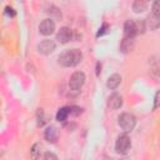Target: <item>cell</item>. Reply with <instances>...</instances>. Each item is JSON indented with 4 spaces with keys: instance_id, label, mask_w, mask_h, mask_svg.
<instances>
[{
    "instance_id": "obj_3",
    "label": "cell",
    "mask_w": 160,
    "mask_h": 160,
    "mask_svg": "<svg viewBox=\"0 0 160 160\" xmlns=\"http://www.w3.org/2000/svg\"><path fill=\"white\" fill-rule=\"evenodd\" d=\"M85 82V74L82 71H75L69 80V88L72 91H79Z\"/></svg>"
},
{
    "instance_id": "obj_4",
    "label": "cell",
    "mask_w": 160,
    "mask_h": 160,
    "mask_svg": "<svg viewBox=\"0 0 160 160\" xmlns=\"http://www.w3.org/2000/svg\"><path fill=\"white\" fill-rule=\"evenodd\" d=\"M131 148V140L126 134L119 135L115 142V150L119 154H126Z\"/></svg>"
},
{
    "instance_id": "obj_7",
    "label": "cell",
    "mask_w": 160,
    "mask_h": 160,
    "mask_svg": "<svg viewBox=\"0 0 160 160\" xmlns=\"http://www.w3.org/2000/svg\"><path fill=\"white\" fill-rule=\"evenodd\" d=\"M55 48H56L55 41L46 39V40H42V41L38 45V51L41 52V54H44V55H49V54H51V52L55 50Z\"/></svg>"
},
{
    "instance_id": "obj_6",
    "label": "cell",
    "mask_w": 160,
    "mask_h": 160,
    "mask_svg": "<svg viewBox=\"0 0 160 160\" xmlns=\"http://www.w3.org/2000/svg\"><path fill=\"white\" fill-rule=\"evenodd\" d=\"M54 30H55V22H54L51 19H45V20H42V21L40 22V25H39V31H40V34H42V35H45V36L51 35V34L54 32Z\"/></svg>"
},
{
    "instance_id": "obj_21",
    "label": "cell",
    "mask_w": 160,
    "mask_h": 160,
    "mask_svg": "<svg viewBox=\"0 0 160 160\" xmlns=\"http://www.w3.org/2000/svg\"><path fill=\"white\" fill-rule=\"evenodd\" d=\"M160 108V90L155 94V98H154V105H152V109H158Z\"/></svg>"
},
{
    "instance_id": "obj_5",
    "label": "cell",
    "mask_w": 160,
    "mask_h": 160,
    "mask_svg": "<svg viewBox=\"0 0 160 160\" xmlns=\"http://www.w3.org/2000/svg\"><path fill=\"white\" fill-rule=\"evenodd\" d=\"M138 32H139V30H138L136 22L134 20H126L125 24H124V35H125V38L134 39Z\"/></svg>"
},
{
    "instance_id": "obj_19",
    "label": "cell",
    "mask_w": 160,
    "mask_h": 160,
    "mask_svg": "<svg viewBox=\"0 0 160 160\" xmlns=\"http://www.w3.org/2000/svg\"><path fill=\"white\" fill-rule=\"evenodd\" d=\"M81 112H82V109H81L80 106H75V105L70 106V114H71V115H74V116H79Z\"/></svg>"
},
{
    "instance_id": "obj_2",
    "label": "cell",
    "mask_w": 160,
    "mask_h": 160,
    "mask_svg": "<svg viewBox=\"0 0 160 160\" xmlns=\"http://www.w3.org/2000/svg\"><path fill=\"white\" fill-rule=\"evenodd\" d=\"M118 124L119 126L125 131V132H129L131 131L135 125H136V119L132 114L130 112H122L119 118H118Z\"/></svg>"
},
{
    "instance_id": "obj_12",
    "label": "cell",
    "mask_w": 160,
    "mask_h": 160,
    "mask_svg": "<svg viewBox=\"0 0 160 160\" xmlns=\"http://www.w3.org/2000/svg\"><path fill=\"white\" fill-rule=\"evenodd\" d=\"M120 82H121V76L119 74H112L109 76L108 81H106V86H108V89L114 90L120 85Z\"/></svg>"
},
{
    "instance_id": "obj_20",
    "label": "cell",
    "mask_w": 160,
    "mask_h": 160,
    "mask_svg": "<svg viewBox=\"0 0 160 160\" xmlns=\"http://www.w3.org/2000/svg\"><path fill=\"white\" fill-rule=\"evenodd\" d=\"M152 14L160 16V0H156V1L152 4Z\"/></svg>"
},
{
    "instance_id": "obj_13",
    "label": "cell",
    "mask_w": 160,
    "mask_h": 160,
    "mask_svg": "<svg viewBox=\"0 0 160 160\" xmlns=\"http://www.w3.org/2000/svg\"><path fill=\"white\" fill-rule=\"evenodd\" d=\"M44 136H45V139H46L49 142H55V141L58 140V136H59L56 128H54V126H49V128L45 130Z\"/></svg>"
},
{
    "instance_id": "obj_25",
    "label": "cell",
    "mask_w": 160,
    "mask_h": 160,
    "mask_svg": "<svg viewBox=\"0 0 160 160\" xmlns=\"http://www.w3.org/2000/svg\"><path fill=\"white\" fill-rule=\"evenodd\" d=\"M119 160H130L129 158H122V159H119Z\"/></svg>"
},
{
    "instance_id": "obj_11",
    "label": "cell",
    "mask_w": 160,
    "mask_h": 160,
    "mask_svg": "<svg viewBox=\"0 0 160 160\" xmlns=\"http://www.w3.org/2000/svg\"><path fill=\"white\" fill-rule=\"evenodd\" d=\"M135 46V41L134 39H130V38H125L121 40V44H120V51L124 52V54H128L130 52Z\"/></svg>"
},
{
    "instance_id": "obj_1",
    "label": "cell",
    "mask_w": 160,
    "mask_h": 160,
    "mask_svg": "<svg viewBox=\"0 0 160 160\" xmlns=\"http://www.w3.org/2000/svg\"><path fill=\"white\" fill-rule=\"evenodd\" d=\"M58 60L60 65L65 68H72L82 60V52L79 49H69V50L62 51L59 55Z\"/></svg>"
},
{
    "instance_id": "obj_8",
    "label": "cell",
    "mask_w": 160,
    "mask_h": 160,
    "mask_svg": "<svg viewBox=\"0 0 160 160\" xmlns=\"http://www.w3.org/2000/svg\"><path fill=\"white\" fill-rule=\"evenodd\" d=\"M71 39H72V31H71L68 26L61 28V29L58 31V34H56V40H58L59 42H61V44H66V42H69Z\"/></svg>"
},
{
    "instance_id": "obj_23",
    "label": "cell",
    "mask_w": 160,
    "mask_h": 160,
    "mask_svg": "<svg viewBox=\"0 0 160 160\" xmlns=\"http://www.w3.org/2000/svg\"><path fill=\"white\" fill-rule=\"evenodd\" d=\"M5 14H6L8 16H10V18H14V16L16 15L15 10H14L11 6H6V8H5Z\"/></svg>"
},
{
    "instance_id": "obj_10",
    "label": "cell",
    "mask_w": 160,
    "mask_h": 160,
    "mask_svg": "<svg viewBox=\"0 0 160 160\" xmlns=\"http://www.w3.org/2000/svg\"><path fill=\"white\" fill-rule=\"evenodd\" d=\"M145 24H146V28H149L150 30H156L160 26V16L151 12L145 20Z\"/></svg>"
},
{
    "instance_id": "obj_17",
    "label": "cell",
    "mask_w": 160,
    "mask_h": 160,
    "mask_svg": "<svg viewBox=\"0 0 160 160\" xmlns=\"http://www.w3.org/2000/svg\"><path fill=\"white\" fill-rule=\"evenodd\" d=\"M45 119H46V118H45V115H44L42 109H39V111H38V125H39V126H44V124L46 122Z\"/></svg>"
},
{
    "instance_id": "obj_18",
    "label": "cell",
    "mask_w": 160,
    "mask_h": 160,
    "mask_svg": "<svg viewBox=\"0 0 160 160\" xmlns=\"http://www.w3.org/2000/svg\"><path fill=\"white\" fill-rule=\"evenodd\" d=\"M109 30H110V26H109V24L104 22V24H102V26L99 29V31H98L96 36H98V38H99V36H102V35H104V34H106Z\"/></svg>"
},
{
    "instance_id": "obj_24",
    "label": "cell",
    "mask_w": 160,
    "mask_h": 160,
    "mask_svg": "<svg viewBox=\"0 0 160 160\" xmlns=\"http://www.w3.org/2000/svg\"><path fill=\"white\" fill-rule=\"evenodd\" d=\"M100 69H101V65H100V62H98L96 64V75H100V71H101Z\"/></svg>"
},
{
    "instance_id": "obj_22",
    "label": "cell",
    "mask_w": 160,
    "mask_h": 160,
    "mask_svg": "<svg viewBox=\"0 0 160 160\" xmlns=\"http://www.w3.org/2000/svg\"><path fill=\"white\" fill-rule=\"evenodd\" d=\"M42 160H59V159H58V156H56L54 152L48 151V152H45V154H44Z\"/></svg>"
},
{
    "instance_id": "obj_14",
    "label": "cell",
    "mask_w": 160,
    "mask_h": 160,
    "mask_svg": "<svg viewBox=\"0 0 160 160\" xmlns=\"http://www.w3.org/2000/svg\"><path fill=\"white\" fill-rule=\"evenodd\" d=\"M41 151H42V145L40 142H35L31 149H30V156L32 160H39L41 156Z\"/></svg>"
},
{
    "instance_id": "obj_9",
    "label": "cell",
    "mask_w": 160,
    "mask_h": 160,
    "mask_svg": "<svg viewBox=\"0 0 160 160\" xmlns=\"http://www.w3.org/2000/svg\"><path fill=\"white\" fill-rule=\"evenodd\" d=\"M108 106L112 110H116V109H120L122 106V96L118 92H114L109 96L108 99Z\"/></svg>"
},
{
    "instance_id": "obj_16",
    "label": "cell",
    "mask_w": 160,
    "mask_h": 160,
    "mask_svg": "<svg viewBox=\"0 0 160 160\" xmlns=\"http://www.w3.org/2000/svg\"><path fill=\"white\" fill-rule=\"evenodd\" d=\"M148 8V2L144 0H136L132 2V10L134 12H142Z\"/></svg>"
},
{
    "instance_id": "obj_15",
    "label": "cell",
    "mask_w": 160,
    "mask_h": 160,
    "mask_svg": "<svg viewBox=\"0 0 160 160\" xmlns=\"http://www.w3.org/2000/svg\"><path fill=\"white\" fill-rule=\"evenodd\" d=\"M69 115H70V106H64V108L59 109V111L56 114V120L58 121H65Z\"/></svg>"
}]
</instances>
